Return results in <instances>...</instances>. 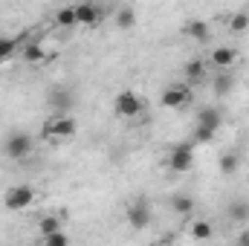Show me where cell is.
Instances as JSON below:
<instances>
[{"label": "cell", "mask_w": 249, "mask_h": 246, "mask_svg": "<svg viewBox=\"0 0 249 246\" xmlns=\"http://www.w3.org/2000/svg\"><path fill=\"white\" fill-rule=\"evenodd\" d=\"M3 203H6L9 211H23V209H29L35 203V188L32 185H15V188H9Z\"/></svg>", "instance_id": "cell-1"}, {"label": "cell", "mask_w": 249, "mask_h": 246, "mask_svg": "<svg viewBox=\"0 0 249 246\" xmlns=\"http://www.w3.org/2000/svg\"><path fill=\"white\" fill-rule=\"evenodd\" d=\"M3 151H6L9 159H26L32 154V136L29 133H12L3 142Z\"/></svg>", "instance_id": "cell-2"}, {"label": "cell", "mask_w": 249, "mask_h": 246, "mask_svg": "<svg viewBox=\"0 0 249 246\" xmlns=\"http://www.w3.org/2000/svg\"><path fill=\"white\" fill-rule=\"evenodd\" d=\"M113 110H116V116H122V119L139 116V113H142V99H139L133 90H122V93L116 96V102H113Z\"/></svg>", "instance_id": "cell-3"}, {"label": "cell", "mask_w": 249, "mask_h": 246, "mask_svg": "<svg viewBox=\"0 0 249 246\" xmlns=\"http://www.w3.org/2000/svg\"><path fill=\"white\" fill-rule=\"evenodd\" d=\"M75 130H78V124L72 116H53V122L44 127V136L47 139H70Z\"/></svg>", "instance_id": "cell-4"}, {"label": "cell", "mask_w": 249, "mask_h": 246, "mask_svg": "<svg viewBox=\"0 0 249 246\" xmlns=\"http://www.w3.org/2000/svg\"><path fill=\"white\" fill-rule=\"evenodd\" d=\"M168 165H171V171H177V174H186L194 168V148L191 145H177L174 151H171V157H168Z\"/></svg>", "instance_id": "cell-5"}, {"label": "cell", "mask_w": 249, "mask_h": 246, "mask_svg": "<svg viewBox=\"0 0 249 246\" xmlns=\"http://www.w3.org/2000/svg\"><path fill=\"white\" fill-rule=\"evenodd\" d=\"M188 99H191V87H188V84H171V87H165V93H162V107L177 110V107L188 105Z\"/></svg>", "instance_id": "cell-6"}, {"label": "cell", "mask_w": 249, "mask_h": 246, "mask_svg": "<svg viewBox=\"0 0 249 246\" xmlns=\"http://www.w3.org/2000/svg\"><path fill=\"white\" fill-rule=\"evenodd\" d=\"M127 223H130V229H148V223H151V206L145 203V200H136L130 209H127Z\"/></svg>", "instance_id": "cell-7"}, {"label": "cell", "mask_w": 249, "mask_h": 246, "mask_svg": "<svg viewBox=\"0 0 249 246\" xmlns=\"http://www.w3.org/2000/svg\"><path fill=\"white\" fill-rule=\"evenodd\" d=\"M72 9H75V23H81V26H93V23H99V18H102V9L93 6V3H78V6H72Z\"/></svg>", "instance_id": "cell-8"}, {"label": "cell", "mask_w": 249, "mask_h": 246, "mask_svg": "<svg viewBox=\"0 0 249 246\" xmlns=\"http://www.w3.org/2000/svg\"><path fill=\"white\" fill-rule=\"evenodd\" d=\"M235 61H238V53H235L232 47H217V50L212 53V64H214L217 70H229Z\"/></svg>", "instance_id": "cell-9"}, {"label": "cell", "mask_w": 249, "mask_h": 246, "mask_svg": "<svg viewBox=\"0 0 249 246\" xmlns=\"http://www.w3.org/2000/svg\"><path fill=\"white\" fill-rule=\"evenodd\" d=\"M50 105L55 107V116H67L64 110L72 105V96H70L64 87H55V90H50Z\"/></svg>", "instance_id": "cell-10"}, {"label": "cell", "mask_w": 249, "mask_h": 246, "mask_svg": "<svg viewBox=\"0 0 249 246\" xmlns=\"http://www.w3.org/2000/svg\"><path fill=\"white\" fill-rule=\"evenodd\" d=\"M197 124H200V127H209V130L217 133V127H220V113H217L214 107H203V110L197 113Z\"/></svg>", "instance_id": "cell-11"}, {"label": "cell", "mask_w": 249, "mask_h": 246, "mask_svg": "<svg viewBox=\"0 0 249 246\" xmlns=\"http://www.w3.org/2000/svg\"><path fill=\"white\" fill-rule=\"evenodd\" d=\"M186 35H188V38H194V41H209V23H206V20H200V18L188 20V23H186Z\"/></svg>", "instance_id": "cell-12"}, {"label": "cell", "mask_w": 249, "mask_h": 246, "mask_svg": "<svg viewBox=\"0 0 249 246\" xmlns=\"http://www.w3.org/2000/svg\"><path fill=\"white\" fill-rule=\"evenodd\" d=\"M232 87H235L232 72H229V70H217V75H214V93H217V96H226Z\"/></svg>", "instance_id": "cell-13"}, {"label": "cell", "mask_w": 249, "mask_h": 246, "mask_svg": "<svg viewBox=\"0 0 249 246\" xmlns=\"http://www.w3.org/2000/svg\"><path fill=\"white\" fill-rule=\"evenodd\" d=\"M38 229H41V235H44V238H53V235H58V232H61V220H58L55 214H47V217H41Z\"/></svg>", "instance_id": "cell-14"}, {"label": "cell", "mask_w": 249, "mask_h": 246, "mask_svg": "<svg viewBox=\"0 0 249 246\" xmlns=\"http://www.w3.org/2000/svg\"><path fill=\"white\" fill-rule=\"evenodd\" d=\"M171 209H174L177 214H191V211H194V197H188V194L171 197Z\"/></svg>", "instance_id": "cell-15"}, {"label": "cell", "mask_w": 249, "mask_h": 246, "mask_svg": "<svg viewBox=\"0 0 249 246\" xmlns=\"http://www.w3.org/2000/svg\"><path fill=\"white\" fill-rule=\"evenodd\" d=\"M188 232H191V238H197V241H209L214 229H212V223H209V220H194Z\"/></svg>", "instance_id": "cell-16"}, {"label": "cell", "mask_w": 249, "mask_h": 246, "mask_svg": "<svg viewBox=\"0 0 249 246\" xmlns=\"http://www.w3.org/2000/svg\"><path fill=\"white\" fill-rule=\"evenodd\" d=\"M203 75H206V64L200 61V58H194V61H188L186 64V78L188 81H203Z\"/></svg>", "instance_id": "cell-17"}, {"label": "cell", "mask_w": 249, "mask_h": 246, "mask_svg": "<svg viewBox=\"0 0 249 246\" xmlns=\"http://www.w3.org/2000/svg\"><path fill=\"white\" fill-rule=\"evenodd\" d=\"M229 217H232V220H249V203L232 200V203H229Z\"/></svg>", "instance_id": "cell-18"}, {"label": "cell", "mask_w": 249, "mask_h": 246, "mask_svg": "<svg viewBox=\"0 0 249 246\" xmlns=\"http://www.w3.org/2000/svg\"><path fill=\"white\" fill-rule=\"evenodd\" d=\"M136 23V15H133V9L130 6H122L119 12H116V26H122V29H130Z\"/></svg>", "instance_id": "cell-19"}, {"label": "cell", "mask_w": 249, "mask_h": 246, "mask_svg": "<svg viewBox=\"0 0 249 246\" xmlns=\"http://www.w3.org/2000/svg\"><path fill=\"white\" fill-rule=\"evenodd\" d=\"M44 55H47V53H44V47H41V44H26V47H23V58H26L29 64L44 61Z\"/></svg>", "instance_id": "cell-20"}, {"label": "cell", "mask_w": 249, "mask_h": 246, "mask_svg": "<svg viewBox=\"0 0 249 246\" xmlns=\"http://www.w3.org/2000/svg\"><path fill=\"white\" fill-rule=\"evenodd\" d=\"M229 29H232V32H244V29H249V15H247V9H244V12H235V15L229 18Z\"/></svg>", "instance_id": "cell-21"}, {"label": "cell", "mask_w": 249, "mask_h": 246, "mask_svg": "<svg viewBox=\"0 0 249 246\" xmlns=\"http://www.w3.org/2000/svg\"><path fill=\"white\" fill-rule=\"evenodd\" d=\"M238 165H241L238 154H223V157H220V171H223V174H235Z\"/></svg>", "instance_id": "cell-22"}, {"label": "cell", "mask_w": 249, "mask_h": 246, "mask_svg": "<svg viewBox=\"0 0 249 246\" xmlns=\"http://www.w3.org/2000/svg\"><path fill=\"white\" fill-rule=\"evenodd\" d=\"M55 23H58V26H64V29L75 26V9H72V6H67V9H61V12L55 15Z\"/></svg>", "instance_id": "cell-23"}, {"label": "cell", "mask_w": 249, "mask_h": 246, "mask_svg": "<svg viewBox=\"0 0 249 246\" xmlns=\"http://www.w3.org/2000/svg\"><path fill=\"white\" fill-rule=\"evenodd\" d=\"M191 139H194V142H200V145H206V142H212V139H214V130H209V127H200V124H197V127H194V133H191Z\"/></svg>", "instance_id": "cell-24"}, {"label": "cell", "mask_w": 249, "mask_h": 246, "mask_svg": "<svg viewBox=\"0 0 249 246\" xmlns=\"http://www.w3.org/2000/svg\"><path fill=\"white\" fill-rule=\"evenodd\" d=\"M15 47H18V41H15V38H0V64L15 53Z\"/></svg>", "instance_id": "cell-25"}, {"label": "cell", "mask_w": 249, "mask_h": 246, "mask_svg": "<svg viewBox=\"0 0 249 246\" xmlns=\"http://www.w3.org/2000/svg\"><path fill=\"white\" fill-rule=\"evenodd\" d=\"M47 246H70V241H67V235H64V232H58V235L47 238Z\"/></svg>", "instance_id": "cell-26"}, {"label": "cell", "mask_w": 249, "mask_h": 246, "mask_svg": "<svg viewBox=\"0 0 249 246\" xmlns=\"http://www.w3.org/2000/svg\"><path fill=\"white\" fill-rule=\"evenodd\" d=\"M238 246H249V229H247V232H241V235H238Z\"/></svg>", "instance_id": "cell-27"}, {"label": "cell", "mask_w": 249, "mask_h": 246, "mask_svg": "<svg viewBox=\"0 0 249 246\" xmlns=\"http://www.w3.org/2000/svg\"><path fill=\"white\" fill-rule=\"evenodd\" d=\"M247 15H249V6H247Z\"/></svg>", "instance_id": "cell-28"}]
</instances>
